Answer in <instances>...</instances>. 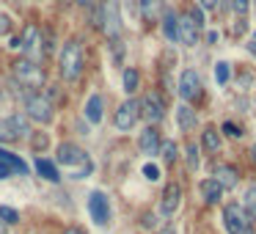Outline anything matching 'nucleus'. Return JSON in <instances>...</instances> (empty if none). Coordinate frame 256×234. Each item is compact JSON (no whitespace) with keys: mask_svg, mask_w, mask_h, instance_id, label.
<instances>
[{"mask_svg":"<svg viewBox=\"0 0 256 234\" xmlns=\"http://www.w3.org/2000/svg\"><path fill=\"white\" fill-rule=\"evenodd\" d=\"M80 74H83V44L78 39H72L61 50V78L66 83H74Z\"/></svg>","mask_w":256,"mask_h":234,"instance_id":"1","label":"nucleus"},{"mask_svg":"<svg viewBox=\"0 0 256 234\" xmlns=\"http://www.w3.org/2000/svg\"><path fill=\"white\" fill-rule=\"evenodd\" d=\"M0 234H8V223H3V220H0Z\"/></svg>","mask_w":256,"mask_h":234,"instance_id":"46","label":"nucleus"},{"mask_svg":"<svg viewBox=\"0 0 256 234\" xmlns=\"http://www.w3.org/2000/svg\"><path fill=\"white\" fill-rule=\"evenodd\" d=\"M223 220H226L228 234H254L248 212H245L240 204H228L226 210H223Z\"/></svg>","mask_w":256,"mask_h":234,"instance_id":"5","label":"nucleus"},{"mask_svg":"<svg viewBox=\"0 0 256 234\" xmlns=\"http://www.w3.org/2000/svg\"><path fill=\"white\" fill-rule=\"evenodd\" d=\"M215 80L218 83H226L228 80V64H218L215 66Z\"/></svg>","mask_w":256,"mask_h":234,"instance_id":"33","label":"nucleus"},{"mask_svg":"<svg viewBox=\"0 0 256 234\" xmlns=\"http://www.w3.org/2000/svg\"><path fill=\"white\" fill-rule=\"evenodd\" d=\"M6 124H8V130L14 132V138H30V118L25 116V113H12V116L6 118Z\"/></svg>","mask_w":256,"mask_h":234,"instance_id":"13","label":"nucleus"},{"mask_svg":"<svg viewBox=\"0 0 256 234\" xmlns=\"http://www.w3.org/2000/svg\"><path fill=\"white\" fill-rule=\"evenodd\" d=\"M162 12H166L162 0H140V17H144L146 22H157V20L162 17Z\"/></svg>","mask_w":256,"mask_h":234,"instance_id":"15","label":"nucleus"},{"mask_svg":"<svg viewBox=\"0 0 256 234\" xmlns=\"http://www.w3.org/2000/svg\"><path fill=\"white\" fill-rule=\"evenodd\" d=\"M102 96L100 94H91L88 96V105H86V118H88L91 124H100L102 122Z\"/></svg>","mask_w":256,"mask_h":234,"instance_id":"19","label":"nucleus"},{"mask_svg":"<svg viewBox=\"0 0 256 234\" xmlns=\"http://www.w3.org/2000/svg\"><path fill=\"white\" fill-rule=\"evenodd\" d=\"M201 196H204L206 204H218L220 196H223V188L215 182V179H204V182H201Z\"/></svg>","mask_w":256,"mask_h":234,"instance_id":"18","label":"nucleus"},{"mask_svg":"<svg viewBox=\"0 0 256 234\" xmlns=\"http://www.w3.org/2000/svg\"><path fill=\"white\" fill-rule=\"evenodd\" d=\"M0 162H6L12 171H17V174H25L28 171V166H25L22 160H20L17 154H12V152H6V149H0Z\"/></svg>","mask_w":256,"mask_h":234,"instance_id":"23","label":"nucleus"},{"mask_svg":"<svg viewBox=\"0 0 256 234\" xmlns=\"http://www.w3.org/2000/svg\"><path fill=\"white\" fill-rule=\"evenodd\" d=\"M254 42H256V34H254Z\"/></svg>","mask_w":256,"mask_h":234,"instance_id":"49","label":"nucleus"},{"mask_svg":"<svg viewBox=\"0 0 256 234\" xmlns=\"http://www.w3.org/2000/svg\"><path fill=\"white\" fill-rule=\"evenodd\" d=\"M138 146L144 154H157V149H160V132L154 127H146L138 138Z\"/></svg>","mask_w":256,"mask_h":234,"instance_id":"14","label":"nucleus"},{"mask_svg":"<svg viewBox=\"0 0 256 234\" xmlns=\"http://www.w3.org/2000/svg\"><path fill=\"white\" fill-rule=\"evenodd\" d=\"M36 171H39V176H42V179H47V182H52V184L61 182L58 166H56L52 160H47V157H39V160H36Z\"/></svg>","mask_w":256,"mask_h":234,"instance_id":"16","label":"nucleus"},{"mask_svg":"<svg viewBox=\"0 0 256 234\" xmlns=\"http://www.w3.org/2000/svg\"><path fill=\"white\" fill-rule=\"evenodd\" d=\"M223 132H226V135H232V138H240V135H242V130H237L232 122H226V124H223Z\"/></svg>","mask_w":256,"mask_h":234,"instance_id":"37","label":"nucleus"},{"mask_svg":"<svg viewBox=\"0 0 256 234\" xmlns=\"http://www.w3.org/2000/svg\"><path fill=\"white\" fill-rule=\"evenodd\" d=\"M14 80L20 86H25V88H42L44 86V72L30 58H22V61L14 64Z\"/></svg>","mask_w":256,"mask_h":234,"instance_id":"3","label":"nucleus"},{"mask_svg":"<svg viewBox=\"0 0 256 234\" xmlns=\"http://www.w3.org/2000/svg\"><path fill=\"white\" fill-rule=\"evenodd\" d=\"M254 160H256V146H254Z\"/></svg>","mask_w":256,"mask_h":234,"instance_id":"48","label":"nucleus"},{"mask_svg":"<svg viewBox=\"0 0 256 234\" xmlns=\"http://www.w3.org/2000/svg\"><path fill=\"white\" fill-rule=\"evenodd\" d=\"M0 220L14 226V223H20V212L14 210V206H0Z\"/></svg>","mask_w":256,"mask_h":234,"instance_id":"28","label":"nucleus"},{"mask_svg":"<svg viewBox=\"0 0 256 234\" xmlns=\"http://www.w3.org/2000/svg\"><path fill=\"white\" fill-rule=\"evenodd\" d=\"M206 42H210V44H215V42H218V34H215V30H210V34H206Z\"/></svg>","mask_w":256,"mask_h":234,"instance_id":"45","label":"nucleus"},{"mask_svg":"<svg viewBox=\"0 0 256 234\" xmlns=\"http://www.w3.org/2000/svg\"><path fill=\"white\" fill-rule=\"evenodd\" d=\"M88 212H91V220H94L96 226H108V220H110V204H108L105 193L94 190V193L88 196Z\"/></svg>","mask_w":256,"mask_h":234,"instance_id":"7","label":"nucleus"},{"mask_svg":"<svg viewBox=\"0 0 256 234\" xmlns=\"http://www.w3.org/2000/svg\"><path fill=\"white\" fill-rule=\"evenodd\" d=\"M0 140H14V132L8 130L6 122H0Z\"/></svg>","mask_w":256,"mask_h":234,"instance_id":"36","label":"nucleus"},{"mask_svg":"<svg viewBox=\"0 0 256 234\" xmlns=\"http://www.w3.org/2000/svg\"><path fill=\"white\" fill-rule=\"evenodd\" d=\"M138 116H140V105L135 100H127L122 108L116 110V130H132L135 127V122H138Z\"/></svg>","mask_w":256,"mask_h":234,"instance_id":"9","label":"nucleus"},{"mask_svg":"<svg viewBox=\"0 0 256 234\" xmlns=\"http://www.w3.org/2000/svg\"><path fill=\"white\" fill-rule=\"evenodd\" d=\"M12 28H14V20L8 14H0V36H8Z\"/></svg>","mask_w":256,"mask_h":234,"instance_id":"32","label":"nucleus"},{"mask_svg":"<svg viewBox=\"0 0 256 234\" xmlns=\"http://www.w3.org/2000/svg\"><path fill=\"white\" fill-rule=\"evenodd\" d=\"M47 144H50V138H47V132H30V146H34L36 152L47 149Z\"/></svg>","mask_w":256,"mask_h":234,"instance_id":"29","label":"nucleus"},{"mask_svg":"<svg viewBox=\"0 0 256 234\" xmlns=\"http://www.w3.org/2000/svg\"><path fill=\"white\" fill-rule=\"evenodd\" d=\"M138 105H140V113H144V116L149 118L152 124L162 122V116H166V102H162V96L157 94V91L144 94V100H140Z\"/></svg>","mask_w":256,"mask_h":234,"instance_id":"6","label":"nucleus"},{"mask_svg":"<svg viewBox=\"0 0 256 234\" xmlns=\"http://www.w3.org/2000/svg\"><path fill=\"white\" fill-rule=\"evenodd\" d=\"M160 20H162V34H166V39H168V42H176V22H179V17L166 8Z\"/></svg>","mask_w":256,"mask_h":234,"instance_id":"21","label":"nucleus"},{"mask_svg":"<svg viewBox=\"0 0 256 234\" xmlns=\"http://www.w3.org/2000/svg\"><path fill=\"white\" fill-rule=\"evenodd\" d=\"M232 6H234V12H237V14H245V12H248V0H234Z\"/></svg>","mask_w":256,"mask_h":234,"instance_id":"38","label":"nucleus"},{"mask_svg":"<svg viewBox=\"0 0 256 234\" xmlns=\"http://www.w3.org/2000/svg\"><path fill=\"white\" fill-rule=\"evenodd\" d=\"M179 201H182V188H179V184H168L162 198H160V215L171 218L174 212L179 210Z\"/></svg>","mask_w":256,"mask_h":234,"instance_id":"11","label":"nucleus"},{"mask_svg":"<svg viewBox=\"0 0 256 234\" xmlns=\"http://www.w3.org/2000/svg\"><path fill=\"white\" fill-rule=\"evenodd\" d=\"M201 140H204V149L206 152H218V149H220V135H218L215 127H206L204 135H201Z\"/></svg>","mask_w":256,"mask_h":234,"instance_id":"25","label":"nucleus"},{"mask_svg":"<svg viewBox=\"0 0 256 234\" xmlns=\"http://www.w3.org/2000/svg\"><path fill=\"white\" fill-rule=\"evenodd\" d=\"M198 3H201V8H206V12L218 6V0H198Z\"/></svg>","mask_w":256,"mask_h":234,"instance_id":"41","label":"nucleus"},{"mask_svg":"<svg viewBox=\"0 0 256 234\" xmlns=\"http://www.w3.org/2000/svg\"><path fill=\"white\" fill-rule=\"evenodd\" d=\"M8 47H12V50H20V47H22V39H20V36H12V44Z\"/></svg>","mask_w":256,"mask_h":234,"instance_id":"42","label":"nucleus"},{"mask_svg":"<svg viewBox=\"0 0 256 234\" xmlns=\"http://www.w3.org/2000/svg\"><path fill=\"white\" fill-rule=\"evenodd\" d=\"M179 96H182L184 102H193L201 96V78L193 69H184L182 78H179Z\"/></svg>","mask_w":256,"mask_h":234,"instance_id":"8","label":"nucleus"},{"mask_svg":"<svg viewBox=\"0 0 256 234\" xmlns=\"http://www.w3.org/2000/svg\"><path fill=\"white\" fill-rule=\"evenodd\" d=\"M160 234H176V232H174V228H162Z\"/></svg>","mask_w":256,"mask_h":234,"instance_id":"47","label":"nucleus"},{"mask_svg":"<svg viewBox=\"0 0 256 234\" xmlns=\"http://www.w3.org/2000/svg\"><path fill=\"white\" fill-rule=\"evenodd\" d=\"M12 174H14V171H12V168H8V166H6V162H0V179H8V176H12Z\"/></svg>","mask_w":256,"mask_h":234,"instance_id":"40","label":"nucleus"},{"mask_svg":"<svg viewBox=\"0 0 256 234\" xmlns=\"http://www.w3.org/2000/svg\"><path fill=\"white\" fill-rule=\"evenodd\" d=\"M176 122H179V127H182L184 132H190V130L196 127V110L190 105H179L176 108Z\"/></svg>","mask_w":256,"mask_h":234,"instance_id":"20","label":"nucleus"},{"mask_svg":"<svg viewBox=\"0 0 256 234\" xmlns=\"http://www.w3.org/2000/svg\"><path fill=\"white\" fill-rule=\"evenodd\" d=\"M215 179L218 184H220L223 190H232V188H237V171H234L232 166H218L215 168Z\"/></svg>","mask_w":256,"mask_h":234,"instance_id":"17","label":"nucleus"},{"mask_svg":"<svg viewBox=\"0 0 256 234\" xmlns=\"http://www.w3.org/2000/svg\"><path fill=\"white\" fill-rule=\"evenodd\" d=\"M162 154V160L171 166V162H176V157H179V149H176V144L174 140H160V149H157Z\"/></svg>","mask_w":256,"mask_h":234,"instance_id":"26","label":"nucleus"},{"mask_svg":"<svg viewBox=\"0 0 256 234\" xmlns=\"http://www.w3.org/2000/svg\"><path fill=\"white\" fill-rule=\"evenodd\" d=\"M144 226H146V228L157 226V215H152V212H146V215H144Z\"/></svg>","mask_w":256,"mask_h":234,"instance_id":"39","label":"nucleus"},{"mask_svg":"<svg viewBox=\"0 0 256 234\" xmlns=\"http://www.w3.org/2000/svg\"><path fill=\"white\" fill-rule=\"evenodd\" d=\"M64 234H86V232H83V228H80V226H69V228H66V232H64Z\"/></svg>","mask_w":256,"mask_h":234,"instance_id":"43","label":"nucleus"},{"mask_svg":"<svg viewBox=\"0 0 256 234\" xmlns=\"http://www.w3.org/2000/svg\"><path fill=\"white\" fill-rule=\"evenodd\" d=\"M36 44H39V30H36L34 25H28V28H25V34H22V50L28 52V58L36 52Z\"/></svg>","mask_w":256,"mask_h":234,"instance_id":"22","label":"nucleus"},{"mask_svg":"<svg viewBox=\"0 0 256 234\" xmlns=\"http://www.w3.org/2000/svg\"><path fill=\"white\" fill-rule=\"evenodd\" d=\"M78 6H83V8H88V6H94V0H74Z\"/></svg>","mask_w":256,"mask_h":234,"instance_id":"44","label":"nucleus"},{"mask_svg":"<svg viewBox=\"0 0 256 234\" xmlns=\"http://www.w3.org/2000/svg\"><path fill=\"white\" fill-rule=\"evenodd\" d=\"M56 160L61 162V166H72V168H78L80 162H86L88 160V154H86L80 146H74V144H61L58 146V152H56Z\"/></svg>","mask_w":256,"mask_h":234,"instance_id":"10","label":"nucleus"},{"mask_svg":"<svg viewBox=\"0 0 256 234\" xmlns=\"http://www.w3.org/2000/svg\"><path fill=\"white\" fill-rule=\"evenodd\" d=\"M176 39L182 42V44H188V47H193L196 42H198V28L193 25V20H190V17H179V22H176Z\"/></svg>","mask_w":256,"mask_h":234,"instance_id":"12","label":"nucleus"},{"mask_svg":"<svg viewBox=\"0 0 256 234\" xmlns=\"http://www.w3.org/2000/svg\"><path fill=\"white\" fill-rule=\"evenodd\" d=\"M91 174V160H86V162H80L78 168H72V179H86Z\"/></svg>","mask_w":256,"mask_h":234,"instance_id":"31","label":"nucleus"},{"mask_svg":"<svg viewBox=\"0 0 256 234\" xmlns=\"http://www.w3.org/2000/svg\"><path fill=\"white\" fill-rule=\"evenodd\" d=\"M190 20H193V25L196 28H201V25H204V14H201V8H193V12L188 14Z\"/></svg>","mask_w":256,"mask_h":234,"instance_id":"35","label":"nucleus"},{"mask_svg":"<svg viewBox=\"0 0 256 234\" xmlns=\"http://www.w3.org/2000/svg\"><path fill=\"white\" fill-rule=\"evenodd\" d=\"M242 210L248 212L250 220H256V184H250L248 193H245V206H242Z\"/></svg>","mask_w":256,"mask_h":234,"instance_id":"27","label":"nucleus"},{"mask_svg":"<svg viewBox=\"0 0 256 234\" xmlns=\"http://www.w3.org/2000/svg\"><path fill=\"white\" fill-rule=\"evenodd\" d=\"M25 116L34 118V122H39V124H50L52 116H56V110H52V105H50L47 96L28 94V100H25Z\"/></svg>","mask_w":256,"mask_h":234,"instance_id":"4","label":"nucleus"},{"mask_svg":"<svg viewBox=\"0 0 256 234\" xmlns=\"http://www.w3.org/2000/svg\"><path fill=\"white\" fill-rule=\"evenodd\" d=\"M138 86H140V72L138 69H124V91H127V94H135V91H138Z\"/></svg>","mask_w":256,"mask_h":234,"instance_id":"24","label":"nucleus"},{"mask_svg":"<svg viewBox=\"0 0 256 234\" xmlns=\"http://www.w3.org/2000/svg\"><path fill=\"white\" fill-rule=\"evenodd\" d=\"M100 25H102V30H105V36H108L110 42L118 39V34H122V14H118V0H102Z\"/></svg>","mask_w":256,"mask_h":234,"instance_id":"2","label":"nucleus"},{"mask_svg":"<svg viewBox=\"0 0 256 234\" xmlns=\"http://www.w3.org/2000/svg\"><path fill=\"white\" fill-rule=\"evenodd\" d=\"M144 176L149 179V182H157V179H160V168L149 162V166H144Z\"/></svg>","mask_w":256,"mask_h":234,"instance_id":"34","label":"nucleus"},{"mask_svg":"<svg viewBox=\"0 0 256 234\" xmlns=\"http://www.w3.org/2000/svg\"><path fill=\"white\" fill-rule=\"evenodd\" d=\"M188 168L190 171L198 168V149H196V144H188Z\"/></svg>","mask_w":256,"mask_h":234,"instance_id":"30","label":"nucleus"}]
</instances>
